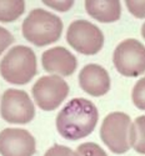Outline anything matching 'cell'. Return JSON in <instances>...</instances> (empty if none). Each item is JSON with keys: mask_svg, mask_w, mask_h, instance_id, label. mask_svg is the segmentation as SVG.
Masks as SVG:
<instances>
[{"mask_svg": "<svg viewBox=\"0 0 145 156\" xmlns=\"http://www.w3.org/2000/svg\"><path fill=\"white\" fill-rule=\"evenodd\" d=\"M96 106L88 99L75 98L65 105L56 116L58 133L67 140H80L89 136L98 124Z\"/></svg>", "mask_w": 145, "mask_h": 156, "instance_id": "cell-1", "label": "cell"}, {"mask_svg": "<svg viewBox=\"0 0 145 156\" xmlns=\"http://www.w3.org/2000/svg\"><path fill=\"white\" fill-rule=\"evenodd\" d=\"M23 36L36 46H45L58 41L63 33V21L53 12L34 9L21 25Z\"/></svg>", "mask_w": 145, "mask_h": 156, "instance_id": "cell-2", "label": "cell"}, {"mask_svg": "<svg viewBox=\"0 0 145 156\" xmlns=\"http://www.w3.org/2000/svg\"><path fill=\"white\" fill-rule=\"evenodd\" d=\"M36 56L29 46H14L0 61V74L10 84H28L36 75Z\"/></svg>", "mask_w": 145, "mask_h": 156, "instance_id": "cell-3", "label": "cell"}, {"mask_svg": "<svg viewBox=\"0 0 145 156\" xmlns=\"http://www.w3.org/2000/svg\"><path fill=\"white\" fill-rule=\"evenodd\" d=\"M130 116L124 112L116 111L105 116L100 127V137L111 152L125 154L130 149Z\"/></svg>", "mask_w": 145, "mask_h": 156, "instance_id": "cell-4", "label": "cell"}, {"mask_svg": "<svg viewBox=\"0 0 145 156\" xmlns=\"http://www.w3.org/2000/svg\"><path fill=\"white\" fill-rule=\"evenodd\" d=\"M67 41L78 53L95 55L104 45V35L93 23L88 20H75L68 28Z\"/></svg>", "mask_w": 145, "mask_h": 156, "instance_id": "cell-5", "label": "cell"}, {"mask_svg": "<svg viewBox=\"0 0 145 156\" xmlns=\"http://www.w3.org/2000/svg\"><path fill=\"white\" fill-rule=\"evenodd\" d=\"M113 61L121 75L139 76L145 73V46L136 39L123 40L114 50Z\"/></svg>", "mask_w": 145, "mask_h": 156, "instance_id": "cell-6", "label": "cell"}, {"mask_svg": "<svg viewBox=\"0 0 145 156\" xmlns=\"http://www.w3.org/2000/svg\"><path fill=\"white\" fill-rule=\"evenodd\" d=\"M31 91L39 108L44 111H53L69 95V85L58 75H48L42 76L34 84Z\"/></svg>", "mask_w": 145, "mask_h": 156, "instance_id": "cell-7", "label": "cell"}, {"mask_svg": "<svg viewBox=\"0 0 145 156\" xmlns=\"http://www.w3.org/2000/svg\"><path fill=\"white\" fill-rule=\"evenodd\" d=\"M2 118L9 124H28L35 116L34 104L28 93L8 89L2 99Z\"/></svg>", "mask_w": 145, "mask_h": 156, "instance_id": "cell-8", "label": "cell"}, {"mask_svg": "<svg viewBox=\"0 0 145 156\" xmlns=\"http://www.w3.org/2000/svg\"><path fill=\"white\" fill-rule=\"evenodd\" d=\"M0 154L3 156H33L35 139L24 129H4L0 133Z\"/></svg>", "mask_w": 145, "mask_h": 156, "instance_id": "cell-9", "label": "cell"}, {"mask_svg": "<svg viewBox=\"0 0 145 156\" xmlns=\"http://www.w3.org/2000/svg\"><path fill=\"white\" fill-rule=\"evenodd\" d=\"M79 84L91 96H103L110 90V76L98 64H88L79 73Z\"/></svg>", "mask_w": 145, "mask_h": 156, "instance_id": "cell-10", "label": "cell"}, {"mask_svg": "<svg viewBox=\"0 0 145 156\" xmlns=\"http://www.w3.org/2000/svg\"><path fill=\"white\" fill-rule=\"evenodd\" d=\"M42 65L48 73L70 76L76 70L78 60L68 49L55 46L43 53Z\"/></svg>", "mask_w": 145, "mask_h": 156, "instance_id": "cell-11", "label": "cell"}, {"mask_svg": "<svg viewBox=\"0 0 145 156\" xmlns=\"http://www.w3.org/2000/svg\"><path fill=\"white\" fill-rule=\"evenodd\" d=\"M88 14L100 23H114L120 19L121 4L116 0H86Z\"/></svg>", "mask_w": 145, "mask_h": 156, "instance_id": "cell-12", "label": "cell"}, {"mask_svg": "<svg viewBox=\"0 0 145 156\" xmlns=\"http://www.w3.org/2000/svg\"><path fill=\"white\" fill-rule=\"evenodd\" d=\"M129 141L130 147H133L139 154L145 155V115L138 116L130 125Z\"/></svg>", "mask_w": 145, "mask_h": 156, "instance_id": "cell-13", "label": "cell"}, {"mask_svg": "<svg viewBox=\"0 0 145 156\" xmlns=\"http://www.w3.org/2000/svg\"><path fill=\"white\" fill-rule=\"evenodd\" d=\"M25 11L24 0H0V21L11 23L19 19Z\"/></svg>", "mask_w": 145, "mask_h": 156, "instance_id": "cell-14", "label": "cell"}, {"mask_svg": "<svg viewBox=\"0 0 145 156\" xmlns=\"http://www.w3.org/2000/svg\"><path fill=\"white\" fill-rule=\"evenodd\" d=\"M76 156H108L98 144L95 142H84V144L79 145L76 151Z\"/></svg>", "mask_w": 145, "mask_h": 156, "instance_id": "cell-15", "label": "cell"}, {"mask_svg": "<svg viewBox=\"0 0 145 156\" xmlns=\"http://www.w3.org/2000/svg\"><path fill=\"white\" fill-rule=\"evenodd\" d=\"M131 99H133L134 105L138 109L145 110V76L143 79H140L133 87Z\"/></svg>", "mask_w": 145, "mask_h": 156, "instance_id": "cell-16", "label": "cell"}, {"mask_svg": "<svg viewBox=\"0 0 145 156\" xmlns=\"http://www.w3.org/2000/svg\"><path fill=\"white\" fill-rule=\"evenodd\" d=\"M128 10L138 19H145V0L136 2V0H128L125 2Z\"/></svg>", "mask_w": 145, "mask_h": 156, "instance_id": "cell-17", "label": "cell"}, {"mask_svg": "<svg viewBox=\"0 0 145 156\" xmlns=\"http://www.w3.org/2000/svg\"><path fill=\"white\" fill-rule=\"evenodd\" d=\"M44 156H76L75 151H73L70 147L68 146H63V145H54L51 146Z\"/></svg>", "mask_w": 145, "mask_h": 156, "instance_id": "cell-18", "label": "cell"}, {"mask_svg": "<svg viewBox=\"0 0 145 156\" xmlns=\"http://www.w3.org/2000/svg\"><path fill=\"white\" fill-rule=\"evenodd\" d=\"M13 41H14V37L10 34V31L3 27H0V55L3 54L4 50H6L13 44Z\"/></svg>", "mask_w": 145, "mask_h": 156, "instance_id": "cell-19", "label": "cell"}, {"mask_svg": "<svg viewBox=\"0 0 145 156\" xmlns=\"http://www.w3.org/2000/svg\"><path fill=\"white\" fill-rule=\"evenodd\" d=\"M44 4L49 8H53L58 11H68L73 5L74 0H56V2H44Z\"/></svg>", "mask_w": 145, "mask_h": 156, "instance_id": "cell-20", "label": "cell"}, {"mask_svg": "<svg viewBox=\"0 0 145 156\" xmlns=\"http://www.w3.org/2000/svg\"><path fill=\"white\" fill-rule=\"evenodd\" d=\"M141 35H143V37L145 39V23L143 24V27H141Z\"/></svg>", "mask_w": 145, "mask_h": 156, "instance_id": "cell-21", "label": "cell"}]
</instances>
